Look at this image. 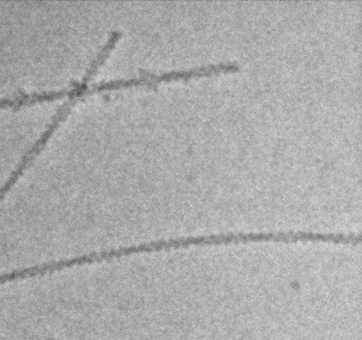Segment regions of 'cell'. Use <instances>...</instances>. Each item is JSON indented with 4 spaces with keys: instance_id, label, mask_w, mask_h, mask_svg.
I'll return each mask as SVG.
<instances>
[{
    "instance_id": "obj_1",
    "label": "cell",
    "mask_w": 362,
    "mask_h": 340,
    "mask_svg": "<svg viewBox=\"0 0 362 340\" xmlns=\"http://www.w3.org/2000/svg\"><path fill=\"white\" fill-rule=\"evenodd\" d=\"M121 36H122V33H121L120 30L111 31L108 40H107L106 42L102 46L100 50L97 52V54L95 55L92 62L90 63L88 69H87L86 73H85L83 78L80 80V81L73 82L69 87H67V97L69 99H68L66 102H64L62 106L58 108L55 115L51 119L49 124L46 126L45 132L41 134L40 139L36 141L33 147L26 153L25 156H24L23 159V162H21L18 169H17L16 173V176H18L17 174L21 173V170H23L24 167H26V165H28V163L36 156V154L45 147L50 136L54 132L55 129L58 128L59 124L62 122L63 119L66 117L70 109L72 108L73 105H74L79 99H81L82 92L88 86L90 80L93 78L94 75L96 74L97 70H98V68L105 61L106 58L110 54L112 49L115 47L116 43L120 40Z\"/></svg>"
},
{
    "instance_id": "obj_2",
    "label": "cell",
    "mask_w": 362,
    "mask_h": 340,
    "mask_svg": "<svg viewBox=\"0 0 362 340\" xmlns=\"http://www.w3.org/2000/svg\"><path fill=\"white\" fill-rule=\"evenodd\" d=\"M240 71L237 63L227 62L218 64L204 65V66L189 68V69L173 70V71L155 73L143 72L140 76L127 79L110 80L99 83L88 85L82 92L81 98L97 92L110 91L119 88H127L134 86L156 87L162 82L173 81V80L201 78V77L216 76V75L228 74Z\"/></svg>"
}]
</instances>
